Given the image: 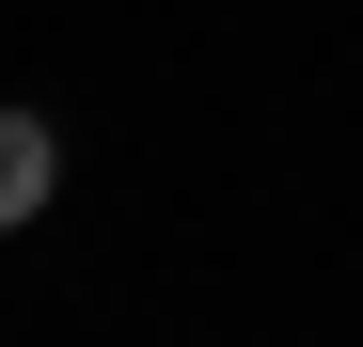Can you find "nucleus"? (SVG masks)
<instances>
[{"instance_id": "obj_1", "label": "nucleus", "mask_w": 363, "mask_h": 347, "mask_svg": "<svg viewBox=\"0 0 363 347\" xmlns=\"http://www.w3.org/2000/svg\"><path fill=\"white\" fill-rule=\"evenodd\" d=\"M32 205H48V127L0 110V221H32Z\"/></svg>"}]
</instances>
